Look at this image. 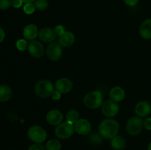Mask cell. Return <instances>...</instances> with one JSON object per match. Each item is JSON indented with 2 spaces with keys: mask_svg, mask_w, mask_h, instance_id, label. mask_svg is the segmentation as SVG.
Instances as JSON below:
<instances>
[{
  "mask_svg": "<svg viewBox=\"0 0 151 150\" xmlns=\"http://www.w3.org/2000/svg\"><path fill=\"white\" fill-rule=\"evenodd\" d=\"M80 114L76 110H74V109H72V110H69V111L67 112L66 116V121L69 122V123L72 124H75V122L78 121L79 120Z\"/></svg>",
  "mask_w": 151,
  "mask_h": 150,
  "instance_id": "cell-21",
  "label": "cell"
},
{
  "mask_svg": "<svg viewBox=\"0 0 151 150\" xmlns=\"http://www.w3.org/2000/svg\"><path fill=\"white\" fill-rule=\"evenodd\" d=\"M101 110L105 116L111 119L116 116L119 112V105L117 104V102L109 99L103 102Z\"/></svg>",
  "mask_w": 151,
  "mask_h": 150,
  "instance_id": "cell-8",
  "label": "cell"
},
{
  "mask_svg": "<svg viewBox=\"0 0 151 150\" xmlns=\"http://www.w3.org/2000/svg\"><path fill=\"white\" fill-rule=\"evenodd\" d=\"M125 140L122 138L120 135H116L111 138V145L113 147L114 149L116 150H121L125 146Z\"/></svg>",
  "mask_w": 151,
  "mask_h": 150,
  "instance_id": "cell-20",
  "label": "cell"
},
{
  "mask_svg": "<svg viewBox=\"0 0 151 150\" xmlns=\"http://www.w3.org/2000/svg\"><path fill=\"white\" fill-rule=\"evenodd\" d=\"M63 116L61 112L58 110H52L48 112L46 116V120L47 123L52 126H58L62 123Z\"/></svg>",
  "mask_w": 151,
  "mask_h": 150,
  "instance_id": "cell-13",
  "label": "cell"
},
{
  "mask_svg": "<svg viewBox=\"0 0 151 150\" xmlns=\"http://www.w3.org/2000/svg\"><path fill=\"white\" fill-rule=\"evenodd\" d=\"M109 97L111 99L116 102L122 101L125 97V92L121 87L116 86L111 88L109 92Z\"/></svg>",
  "mask_w": 151,
  "mask_h": 150,
  "instance_id": "cell-17",
  "label": "cell"
},
{
  "mask_svg": "<svg viewBox=\"0 0 151 150\" xmlns=\"http://www.w3.org/2000/svg\"><path fill=\"white\" fill-rule=\"evenodd\" d=\"M13 92L10 87L8 85H0V101L4 102L11 99Z\"/></svg>",
  "mask_w": 151,
  "mask_h": 150,
  "instance_id": "cell-19",
  "label": "cell"
},
{
  "mask_svg": "<svg viewBox=\"0 0 151 150\" xmlns=\"http://www.w3.org/2000/svg\"><path fill=\"white\" fill-rule=\"evenodd\" d=\"M23 4L22 0H12V6L15 8H19Z\"/></svg>",
  "mask_w": 151,
  "mask_h": 150,
  "instance_id": "cell-30",
  "label": "cell"
},
{
  "mask_svg": "<svg viewBox=\"0 0 151 150\" xmlns=\"http://www.w3.org/2000/svg\"><path fill=\"white\" fill-rule=\"evenodd\" d=\"M38 36L42 42L52 43L56 39L58 35L55 29L50 27H44L40 29Z\"/></svg>",
  "mask_w": 151,
  "mask_h": 150,
  "instance_id": "cell-10",
  "label": "cell"
},
{
  "mask_svg": "<svg viewBox=\"0 0 151 150\" xmlns=\"http://www.w3.org/2000/svg\"><path fill=\"white\" fill-rule=\"evenodd\" d=\"M139 0H123V1L127 4V5L131 6V7L137 5V3L139 2Z\"/></svg>",
  "mask_w": 151,
  "mask_h": 150,
  "instance_id": "cell-32",
  "label": "cell"
},
{
  "mask_svg": "<svg viewBox=\"0 0 151 150\" xmlns=\"http://www.w3.org/2000/svg\"><path fill=\"white\" fill-rule=\"evenodd\" d=\"M34 5L37 10H45L48 7L49 3L47 0H35Z\"/></svg>",
  "mask_w": 151,
  "mask_h": 150,
  "instance_id": "cell-23",
  "label": "cell"
},
{
  "mask_svg": "<svg viewBox=\"0 0 151 150\" xmlns=\"http://www.w3.org/2000/svg\"><path fill=\"white\" fill-rule=\"evenodd\" d=\"M28 52L34 58H40L44 54V45L41 41L37 40H32L28 44Z\"/></svg>",
  "mask_w": 151,
  "mask_h": 150,
  "instance_id": "cell-9",
  "label": "cell"
},
{
  "mask_svg": "<svg viewBox=\"0 0 151 150\" xmlns=\"http://www.w3.org/2000/svg\"><path fill=\"white\" fill-rule=\"evenodd\" d=\"M72 87H73V83L72 80L66 77L60 78L56 81L55 84V90L59 91L60 94H67L72 90Z\"/></svg>",
  "mask_w": 151,
  "mask_h": 150,
  "instance_id": "cell-12",
  "label": "cell"
},
{
  "mask_svg": "<svg viewBox=\"0 0 151 150\" xmlns=\"http://www.w3.org/2000/svg\"><path fill=\"white\" fill-rule=\"evenodd\" d=\"M75 132V128L74 125L69 122H62L60 124L56 126L55 129V135L60 139H68Z\"/></svg>",
  "mask_w": 151,
  "mask_h": 150,
  "instance_id": "cell-6",
  "label": "cell"
},
{
  "mask_svg": "<svg viewBox=\"0 0 151 150\" xmlns=\"http://www.w3.org/2000/svg\"><path fill=\"white\" fill-rule=\"evenodd\" d=\"M61 94H60L59 91H58L57 90H55L54 91H53L52 94V98L53 100H55V101H58V100H59L60 99V97H61Z\"/></svg>",
  "mask_w": 151,
  "mask_h": 150,
  "instance_id": "cell-29",
  "label": "cell"
},
{
  "mask_svg": "<svg viewBox=\"0 0 151 150\" xmlns=\"http://www.w3.org/2000/svg\"><path fill=\"white\" fill-rule=\"evenodd\" d=\"M11 5L12 0H0V10H7Z\"/></svg>",
  "mask_w": 151,
  "mask_h": 150,
  "instance_id": "cell-26",
  "label": "cell"
},
{
  "mask_svg": "<svg viewBox=\"0 0 151 150\" xmlns=\"http://www.w3.org/2000/svg\"><path fill=\"white\" fill-rule=\"evenodd\" d=\"M55 31L57 35H58L59 37H60V35H63V34L66 32L64 26H63V25H60V24L57 25V26L55 27Z\"/></svg>",
  "mask_w": 151,
  "mask_h": 150,
  "instance_id": "cell-27",
  "label": "cell"
},
{
  "mask_svg": "<svg viewBox=\"0 0 151 150\" xmlns=\"http://www.w3.org/2000/svg\"><path fill=\"white\" fill-rule=\"evenodd\" d=\"M35 7L33 3H26L25 5L24 6V12L26 14H32V13L35 12Z\"/></svg>",
  "mask_w": 151,
  "mask_h": 150,
  "instance_id": "cell-25",
  "label": "cell"
},
{
  "mask_svg": "<svg viewBox=\"0 0 151 150\" xmlns=\"http://www.w3.org/2000/svg\"><path fill=\"white\" fill-rule=\"evenodd\" d=\"M86 107L90 109H97L102 107L103 104V95L101 91H91L86 94L83 98Z\"/></svg>",
  "mask_w": 151,
  "mask_h": 150,
  "instance_id": "cell-3",
  "label": "cell"
},
{
  "mask_svg": "<svg viewBox=\"0 0 151 150\" xmlns=\"http://www.w3.org/2000/svg\"><path fill=\"white\" fill-rule=\"evenodd\" d=\"M54 91V85L49 79H41L38 81L34 87L35 94L40 98H47L51 96Z\"/></svg>",
  "mask_w": 151,
  "mask_h": 150,
  "instance_id": "cell-2",
  "label": "cell"
},
{
  "mask_svg": "<svg viewBox=\"0 0 151 150\" xmlns=\"http://www.w3.org/2000/svg\"><path fill=\"white\" fill-rule=\"evenodd\" d=\"M144 127L147 130H151V118H147L144 121Z\"/></svg>",
  "mask_w": 151,
  "mask_h": 150,
  "instance_id": "cell-31",
  "label": "cell"
},
{
  "mask_svg": "<svg viewBox=\"0 0 151 150\" xmlns=\"http://www.w3.org/2000/svg\"><path fill=\"white\" fill-rule=\"evenodd\" d=\"M38 32L39 31L38 29V26L34 24H30L25 26L23 31V35L26 40L32 41L38 36Z\"/></svg>",
  "mask_w": 151,
  "mask_h": 150,
  "instance_id": "cell-16",
  "label": "cell"
},
{
  "mask_svg": "<svg viewBox=\"0 0 151 150\" xmlns=\"http://www.w3.org/2000/svg\"><path fill=\"white\" fill-rule=\"evenodd\" d=\"M46 53L48 58L52 61H58L63 55L62 46L59 44V42L50 43L47 47Z\"/></svg>",
  "mask_w": 151,
  "mask_h": 150,
  "instance_id": "cell-7",
  "label": "cell"
},
{
  "mask_svg": "<svg viewBox=\"0 0 151 150\" xmlns=\"http://www.w3.org/2000/svg\"><path fill=\"white\" fill-rule=\"evenodd\" d=\"M28 150H46V149L41 144H34L29 147Z\"/></svg>",
  "mask_w": 151,
  "mask_h": 150,
  "instance_id": "cell-28",
  "label": "cell"
},
{
  "mask_svg": "<svg viewBox=\"0 0 151 150\" xmlns=\"http://www.w3.org/2000/svg\"><path fill=\"white\" fill-rule=\"evenodd\" d=\"M148 150H151V142L150 143V144H149L148 146Z\"/></svg>",
  "mask_w": 151,
  "mask_h": 150,
  "instance_id": "cell-35",
  "label": "cell"
},
{
  "mask_svg": "<svg viewBox=\"0 0 151 150\" xmlns=\"http://www.w3.org/2000/svg\"><path fill=\"white\" fill-rule=\"evenodd\" d=\"M61 144L58 140L52 139L50 140L46 144L47 150H60L61 149Z\"/></svg>",
  "mask_w": 151,
  "mask_h": 150,
  "instance_id": "cell-22",
  "label": "cell"
},
{
  "mask_svg": "<svg viewBox=\"0 0 151 150\" xmlns=\"http://www.w3.org/2000/svg\"><path fill=\"white\" fill-rule=\"evenodd\" d=\"M144 127V121L139 116H134L128 120L126 130L131 135H138Z\"/></svg>",
  "mask_w": 151,
  "mask_h": 150,
  "instance_id": "cell-5",
  "label": "cell"
},
{
  "mask_svg": "<svg viewBox=\"0 0 151 150\" xmlns=\"http://www.w3.org/2000/svg\"><path fill=\"white\" fill-rule=\"evenodd\" d=\"M4 37H5V32H4V29L0 26V43L4 41Z\"/></svg>",
  "mask_w": 151,
  "mask_h": 150,
  "instance_id": "cell-33",
  "label": "cell"
},
{
  "mask_svg": "<svg viewBox=\"0 0 151 150\" xmlns=\"http://www.w3.org/2000/svg\"><path fill=\"white\" fill-rule=\"evenodd\" d=\"M119 129V124L117 121L111 118L104 119L99 125V133L106 139H111L117 135Z\"/></svg>",
  "mask_w": 151,
  "mask_h": 150,
  "instance_id": "cell-1",
  "label": "cell"
},
{
  "mask_svg": "<svg viewBox=\"0 0 151 150\" xmlns=\"http://www.w3.org/2000/svg\"><path fill=\"white\" fill-rule=\"evenodd\" d=\"M23 1V2H24L25 4L26 3H32L35 1V0H22Z\"/></svg>",
  "mask_w": 151,
  "mask_h": 150,
  "instance_id": "cell-34",
  "label": "cell"
},
{
  "mask_svg": "<svg viewBox=\"0 0 151 150\" xmlns=\"http://www.w3.org/2000/svg\"><path fill=\"white\" fill-rule=\"evenodd\" d=\"M16 46L19 51H25L28 48V43L24 39H19L16 42Z\"/></svg>",
  "mask_w": 151,
  "mask_h": 150,
  "instance_id": "cell-24",
  "label": "cell"
},
{
  "mask_svg": "<svg viewBox=\"0 0 151 150\" xmlns=\"http://www.w3.org/2000/svg\"><path fill=\"white\" fill-rule=\"evenodd\" d=\"M75 36L72 32L66 31L59 37V44L63 47H70L75 44Z\"/></svg>",
  "mask_w": 151,
  "mask_h": 150,
  "instance_id": "cell-15",
  "label": "cell"
},
{
  "mask_svg": "<svg viewBox=\"0 0 151 150\" xmlns=\"http://www.w3.org/2000/svg\"><path fill=\"white\" fill-rule=\"evenodd\" d=\"M139 34L144 39L151 38V19H147L142 22L139 28Z\"/></svg>",
  "mask_w": 151,
  "mask_h": 150,
  "instance_id": "cell-18",
  "label": "cell"
},
{
  "mask_svg": "<svg viewBox=\"0 0 151 150\" xmlns=\"http://www.w3.org/2000/svg\"><path fill=\"white\" fill-rule=\"evenodd\" d=\"M27 135L35 144H41L47 139V134L44 128L38 125H34L28 129Z\"/></svg>",
  "mask_w": 151,
  "mask_h": 150,
  "instance_id": "cell-4",
  "label": "cell"
},
{
  "mask_svg": "<svg viewBox=\"0 0 151 150\" xmlns=\"http://www.w3.org/2000/svg\"><path fill=\"white\" fill-rule=\"evenodd\" d=\"M135 112L138 116L141 118L147 117L151 113V105L146 101H141L137 104Z\"/></svg>",
  "mask_w": 151,
  "mask_h": 150,
  "instance_id": "cell-14",
  "label": "cell"
},
{
  "mask_svg": "<svg viewBox=\"0 0 151 150\" xmlns=\"http://www.w3.org/2000/svg\"><path fill=\"white\" fill-rule=\"evenodd\" d=\"M75 131L81 135H86L89 133L91 130V124L88 120L85 119H81L75 122L74 124Z\"/></svg>",
  "mask_w": 151,
  "mask_h": 150,
  "instance_id": "cell-11",
  "label": "cell"
}]
</instances>
